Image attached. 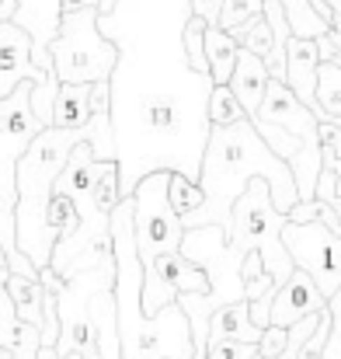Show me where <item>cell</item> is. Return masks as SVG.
I'll use <instances>...</instances> for the list:
<instances>
[{"label": "cell", "instance_id": "16", "mask_svg": "<svg viewBox=\"0 0 341 359\" xmlns=\"http://www.w3.org/2000/svg\"><path fill=\"white\" fill-rule=\"evenodd\" d=\"M7 293H11V300H14L18 318H21L25 325H35V328L42 332V325H46V314H42V297H46V290H42V283L11 272V276H7Z\"/></svg>", "mask_w": 341, "mask_h": 359}, {"label": "cell", "instance_id": "2", "mask_svg": "<svg viewBox=\"0 0 341 359\" xmlns=\"http://www.w3.org/2000/svg\"><path fill=\"white\" fill-rule=\"evenodd\" d=\"M77 143H88V133L46 126L18 161L14 238H18V251L32 258L35 269H46L53 262V248L60 238L49 227V203H53L56 178L67 168V157Z\"/></svg>", "mask_w": 341, "mask_h": 359}, {"label": "cell", "instance_id": "19", "mask_svg": "<svg viewBox=\"0 0 341 359\" xmlns=\"http://www.w3.org/2000/svg\"><path fill=\"white\" fill-rule=\"evenodd\" d=\"M181 49H185L188 70L209 77V60H206V21H202L199 14H188V21L181 25Z\"/></svg>", "mask_w": 341, "mask_h": 359}, {"label": "cell", "instance_id": "9", "mask_svg": "<svg viewBox=\"0 0 341 359\" xmlns=\"http://www.w3.org/2000/svg\"><path fill=\"white\" fill-rule=\"evenodd\" d=\"M331 300L317 290V283L303 272V269H293V276L275 290L272 297V307H268V325H282V328H293L296 321H303L307 314H317L324 311Z\"/></svg>", "mask_w": 341, "mask_h": 359}, {"label": "cell", "instance_id": "18", "mask_svg": "<svg viewBox=\"0 0 341 359\" xmlns=\"http://www.w3.org/2000/svg\"><path fill=\"white\" fill-rule=\"evenodd\" d=\"M230 35L237 39V46H240V49L254 53L258 60H268V53H272V46H275V35H272V25H268V18H265V14H254V18H247V21L233 25V28H230Z\"/></svg>", "mask_w": 341, "mask_h": 359}, {"label": "cell", "instance_id": "30", "mask_svg": "<svg viewBox=\"0 0 341 359\" xmlns=\"http://www.w3.org/2000/svg\"><path fill=\"white\" fill-rule=\"evenodd\" d=\"M268 290H279L275 279H272L268 272H261V276H254V279L244 283V297H247V300H258V297H265Z\"/></svg>", "mask_w": 341, "mask_h": 359}, {"label": "cell", "instance_id": "4", "mask_svg": "<svg viewBox=\"0 0 341 359\" xmlns=\"http://www.w3.org/2000/svg\"><path fill=\"white\" fill-rule=\"evenodd\" d=\"M98 7L63 14L56 39L49 42V60L53 74L60 84H95V81H112L118 67V42L102 32Z\"/></svg>", "mask_w": 341, "mask_h": 359}, {"label": "cell", "instance_id": "24", "mask_svg": "<svg viewBox=\"0 0 341 359\" xmlns=\"http://www.w3.org/2000/svg\"><path fill=\"white\" fill-rule=\"evenodd\" d=\"M317 140H321V168L338 171V164H341V119H317Z\"/></svg>", "mask_w": 341, "mask_h": 359}, {"label": "cell", "instance_id": "25", "mask_svg": "<svg viewBox=\"0 0 341 359\" xmlns=\"http://www.w3.org/2000/svg\"><path fill=\"white\" fill-rule=\"evenodd\" d=\"M331 332H335V311H331V304L321 311V318H317V328H314V335L300 346V356L296 359H321L328 353V342H331Z\"/></svg>", "mask_w": 341, "mask_h": 359}, {"label": "cell", "instance_id": "3", "mask_svg": "<svg viewBox=\"0 0 341 359\" xmlns=\"http://www.w3.org/2000/svg\"><path fill=\"white\" fill-rule=\"evenodd\" d=\"M282 227H286V213L275 210L272 203V189L265 178H251L247 189L237 196L233 210H230V248L237 255L258 251L265 262V272L275 279V286H282L293 276V258L282 244Z\"/></svg>", "mask_w": 341, "mask_h": 359}, {"label": "cell", "instance_id": "33", "mask_svg": "<svg viewBox=\"0 0 341 359\" xmlns=\"http://www.w3.org/2000/svg\"><path fill=\"white\" fill-rule=\"evenodd\" d=\"M328 7H331V28L341 32V0H324Z\"/></svg>", "mask_w": 341, "mask_h": 359}, {"label": "cell", "instance_id": "7", "mask_svg": "<svg viewBox=\"0 0 341 359\" xmlns=\"http://www.w3.org/2000/svg\"><path fill=\"white\" fill-rule=\"evenodd\" d=\"M185 293H202V297L209 293V276L192 258H185L181 251H164L143 265V297H139L143 318L160 314L164 307L178 304V297Z\"/></svg>", "mask_w": 341, "mask_h": 359}, {"label": "cell", "instance_id": "34", "mask_svg": "<svg viewBox=\"0 0 341 359\" xmlns=\"http://www.w3.org/2000/svg\"><path fill=\"white\" fill-rule=\"evenodd\" d=\"M338 199H341V171H338V178H335V196L328 199V206H331V203H338Z\"/></svg>", "mask_w": 341, "mask_h": 359}, {"label": "cell", "instance_id": "23", "mask_svg": "<svg viewBox=\"0 0 341 359\" xmlns=\"http://www.w3.org/2000/svg\"><path fill=\"white\" fill-rule=\"evenodd\" d=\"M7 276H11V269H0V346H7V349H14L18 346V335H21V318H18V311H14V300H11V293H7Z\"/></svg>", "mask_w": 341, "mask_h": 359}, {"label": "cell", "instance_id": "5", "mask_svg": "<svg viewBox=\"0 0 341 359\" xmlns=\"http://www.w3.org/2000/svg\"><path fill=\"white\" fill-rule=\"evenodd\" d=\"M167 178L171 171L160 168L143 175L132 189V231L143 265L164 251H178L185 238V224L167 203Z\"/></svg>", "mask_w": 341, "mask_h": 359}, {"label": "cell", "instance_id": "20", "mask_svg": "<svg viewBox=\"0 0 341 359\" xmlns=\"http://www.w3.org/2000/svg\"><path fill=\"white\" fill-rule=\"evenodd\" d=\"M279 4L286 7V21H289L293 35H300V39H321V35L331 32V25L314 11L310 0H279Z\"/></svg>", "mask_w": 341, "mask_h": 359}, {"label": "cell", "instance_id": "26", "mask_svg": "<svg viewBox=\"0 0 341 359\" xmlns=\"http://www.w3.org/2000/svg\"><path fill=\"white\" fill-rule=\"evenodd\" d=\"M286 346H289V328H282V325H268V328H261V339H258V356L261 359L282 356Z\"/></svg>", "mask_w": 341, "mask_h": 359}, {"label": "cell", "instance_id": "11", "mask_svg": "<svg viewBox=\"0 0 341 359\" xmlns=\"http://www.w3.org/2000/svg\"><path fill=\"white\" fill-rule=\"evenodd\" d=\"M11 21H14V25H21V28L32 35V63H35L39 70H53L49 42L56 39L60 21H63L60 0H18V7H14Z\"/></svg>", "mask_w": 341, "mask_h": 359}, {"label": "cell", "instance_id": "17", "mask_svg": "<svg viewBox=\"0 0 341 359\" xmlns=\"http://www.w3.org/2000/svg\"><path fill=\"white\" fill-rule=\"evenodd\" d=\"M167 203H171V210L181 217V224H188V220L206 206V189H202L195 178H188V175H181V171H171V178H167Z\"/></svg>", "mask_w": 341, "mask_h": 359}, {"label": "cell", "instance_id": "15", "mask_svg": "<svg viewBox=\"0 0 341 359\" xmlns=\"http://www.w3.org/2000/svg\"><path fill=\"white\" fill-rule=\"evenodd\" d=\"M237 39L220 25H206V60H209V77L213 84H230L233 67H237Z\"/></svg>", "mask_w": 341, "mask_h": 359}, {"label": "cell", "instance_id": "36", "mask_svg": "<svg viewBox=\"0 0 341 359\" xmlns=\"http://www.w3.org/2000/svg\"><path fill=\"white\" fill-rule=\"evenodd\" d=\"M0 269H11V265H7V251H4V248H0Z\"/></svg>", "mask_w": 341, "mask_h": 359}, {"label": "cell", "instance_id": "12", "mask_svg": "<svg viewBox=\"0 0 341 359\" xmlns=\"http://www.w3.org/2000/svg\"><path fill=\"white\" fill-rule=\"evenodd\" d=\"M268 67L265 60H258L254 53L240 49L237 53V67H233V77H230V91L237 95V102L244 105L247 119L258 122V109L265 102V88H268Z\"/></svg>", "mask_w": 341, "mask_h": 359}, {"label": "cell", "instance_id": "10", "mask_svg": "<svg viewBox=\"0 0 341 359\" xmlns=\"http://www.w3.org/2000/svg\"><path fill=\"white\" fill-rule=\"evenodd\" d=\"M317 67H321L317 39L289 35V46H286V88H289L317 119H331V116L317 105Z\"/></svg>", "mask_w": 341, "mask_h": 359}, {"label": "cell", "instance_id": "21", "mask_svg": "<svg viewBox=\"0 0 341 359\" xmlns=\"http://www.w3.org/2000/svg\"><path fill=\"white\" fill-rule=\"evenodd\" d=\"M206 119H209V126H233V122L247 119V112L237 102V95L230 91V84H213L209 102H206Z\"/></svg>", "mask_w": 341, "mask_h": 359}, {"label": "cell", "instance_id": "22", "mask_svg": "<svg viewBox=\"0 0 341 359\" xmlns=\"http://www.w3.org/2000/svg\"><path fill=\"white\" fill-rule=\"evenodd\" d=\"M317 105L331 119H341V67L331 60H321L317 67Z\"/></svg>", "mask_w": 341, "mask_h": 359}, {"label": "cell", "instance_id": "27", "mask_svg": "<svg viewBox=\"0 0 341 359\" xmlns=\"http://www.w3.org/2000/svg\"><path fill=\"white\" fill-rule=\"evenodd\" d=\"M261 4L265 0H223V14H220V28H233V25H240V21H247V18H254V14H261Z\"/></svg>", "mask_w": 341, "mask_h": 359}, {"label": "cell", "instance_id": "13", "mask_svg": "<svg viewBox=\"0 0 341 359\" xmlns=\"http://www.w3.org/2000/svg\"><path fill=\"white\" fill-rule=\"evenodd\" d=\"M95 84H60L56 105H53V126L56 129L88 133V122L95 116Z\"/></svg>", "mask_w": 341, "mask_h": 359}, {"label": "cell", "instance_id": "31", "mask_svg": "<svg viewBox=\"0 0 341 359\" xmlns=\"http://www.w3.org/2000/svg\"><path fill=\"white\" fill-rule=\"evenodd\" d=\"M88 7H98V0H60V11H63V14H74V11H88Z\"/></svg>", "mask_w": 341, "mask_h": 359}, {"label": "cell", "instance_id": "32", "mask_svg": "<svg viewBox=\"0 0 341 359\" xmlns=\"http://www.w3.org/2000/svg\"><path fill=\"white\" fill-rule=\"evenodd\" d=\"M39 359H81V353H56V346H42Z\"/></svg>", "mask_w": 341, "mask_h": 359}, {"label": "cell", "instance_id": "29", "mask_svg": "<svg viewBox=\"0 0 341 359\" xmlns=\"http://www.w3.org/2000/svg\"><path fill=\"white\" fill-rule=\"evenodd\" d=\"M192 14H199L206 25H220V14H223V0H188Z\"/></svg>", "mask_w": 341, "mask_h": 359}, {"label": "cell", "instance_id": "28", "mask_svg": "<svg viewBox=\"0 0 341 359\" xmlns=\"http://www.w3.org/2000/svg\"><path fill=\"white\" fill-rule=\"evenodd\" d=\"M258 346L254 342H233V339H220L206 346V359H254Z\"/></svg>", "mask_w": 341, "mask_h": 359}, {"label": "cell", "instance_id": "14", "mask_svg": "<svg viewBox=\"0 0 341 359\" xmlns=\"http://www.w3.org/2000/svg\"><path fill=\"white\" fill-rule=\"evenodd\" d=\"M220 339H233V342H254L261 339V328H254L251 321V304L247 300H233L213 311L209 318V342H220Z\"/></svg>", "mask_w": 341, "mask_h": 359}, {"label": "cell", "instance_id": "35", "mask_svg": "<svg viewBox=\"0 0 341 359\" xmlns=\"http://www.w3.org/2000/svg\"><path fill=\"white\" fill-rule=\"evenodd\" d=\"M0 359H14V349H7V346H0Z\"/></svg>", "mask_w": 341, "mask_h": 359}, {"label": "cell", "instance_id": "1", "mask_svg": "<svg viewBox=\"0 0 341 359\" xmlns=\"http://www.w3.org/2000/svg\"><path fill=\"white\" fill-rule=\"evenodd\" d=\"M251 178L268 182L275 210L289 213L300 203L289 161L279 157L261 140V133L251 126V119L233 122V126H209V140L202 150V171H199V185L206 189V206L185 224V231L216 224L230 234V210Z\"/></svg>", "mask_w": 341, "mask_h": 359}, {"label": "cell", "instance_id": "6", "mask_svg": "<svg viewBox=\"0 0 341 359\" xmlns=\"http://www.w3.org/2000/svg\"><path fill=\"white\" fill-rule=\"evenodd\" d=\"M282 244H286L293 265L303 269L328 300H335L341 293V234H335L321 220H310V224L286 220Z\"/></svg>", "mask_w": 341, "mask_h": 359}, {"label": "cell", "instance_id": "8", "mask_svg": "<svg viewBox=\"0 0 341 359\" xmlns=\"http://www.w3.org/2000/svg\"><path fill=\"white\" fill-rule=\"evenodd\" d=\"M21 81L49 84V81H60V77L53 70H39L32 63V35L21 25L0 21V98H7Z\"/></svg>", "mask_w": 341, "mask_h": 359}]
</instances>
